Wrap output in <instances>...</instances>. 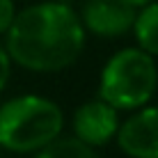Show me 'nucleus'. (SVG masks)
<instances>
[{
    "label": "nucleus",
    "instance_id": "1",
    "mask_svg": "<svg viewBox=\"0 0 158 158\" xmlns=\"http://www.w3.org/2000/svg\"><path fill=\"white\" fill-rule=\"evenodd\" d=\"M85 48L80 16L64 2H37L21 9L7 30L5 51L28 71L51 73L71 67Z\"/></svg>",
    "mask_w": 158,
    "mask_h": 158
},
{
    "label": "nucleus",
    "instance_id": "2",
    "mask_svg": "<svg viewBox=\"0 0 158 158\" xmlns=\"http://www.w3.org/2000/svg\"><path fill=\"white\" fill-rule=\"evenodd\" d=\"M64 115L55 101L37 94L9 99L0 106V147L14 154H32L57 140Z\"/></svg>",
    "mask_w": 158,
    "mask_h": 158
},
{
    "label": "nucleus",
    "instance_id": "3",
    "mask_svg": "<svg viewBox=\"0 0 158 158\" xmlns=\"http://www.w3.org/2000/svg\"><path fill=\"white\" fill-rule=\"evenodd\" d=\"M158 87L154 55L142 48H122L106 62L99 80V94L115 110H138L151 101Z\"/></svg>",
    "mask_w": 158,
    "mask_h": 158
},
{
    "label": "nucleus",
    "instance_id": "4",
    "mask_svg": "<svg viewBox=\"0 0 158 158\" xmlns=\"http://www.w3.org/2000/svg\"><path fill=\"white\" fill-rule=\"evenodd\" d=\"M135 9L124 0H85L80 9V23L96 37H122L133 28Z\"/></svg>",
    "mask_w": 158,
    "mask_h": 158
},
{
    "label": "nucleus",
    "instance_id": "5",
    "mask_svg": "<svg viewBox=\"0 0 158 158\" xmlns=\"http://www.w3.org/2000/svg\"><path fill=\"white\" fill-rule=\"evenodd\" d=\"M117 144L131 158H158V108H138L117 128Z\"/></svg>",
    "mask_w": 158,
    "mask_h": 158
},
{
    "label": "nucleus",
    "instance_id": "6",
    "mask_svg": "<svg viewBox=\"0 0 158 158\" xmlns=\"http://www.w3.org/2000/svg\"><path fill=\"white\" fill-rule=\"evenodd\" d=\"M119 128L117 110L103 99L87 101L73 112V133L87 147L106 144Z\"/></svg>",
    "mask_w": 158,
    "mask_h": 158
},
{
    "label": "nucleus",
    "instance_id": "7",
    "mask_svg": "<svg viewBox=\"0 0 158 158\" xmlns=\"http://www.w3.org/2000/svg\"><path fill=\"white\" fill-rule=\"evenodd\" d=\"M138 48H142L149 55H158V2H149L135 14L133 28Z\"/></svg>",
    "mask_w": 158,
    "mask_h": 158
},
{
    "label": "nucleus",
    "instance_id": "8",
    "mask_svg": "<svg viewBox=\"0 0 158 158\" xmlns=\"http://www.w3.org/2000/svg\"><path fill=\"white\" fill-rule=\"evenodd\" d=\"M35 158H99L94 147H87L78 138H62L53 140L51 144L35 151Z\"/></svg>",
    "mask_w": 158,
    "mask_h": 158
},
{
    "label": "nucleus",
    "instance_id": "9",
    "mask_svg": "<svg viewBox=\"0 0 158 158\" xmlns=\"http://www.w3.org/2000/svg\"><path fill=\"white\" fill-rule=\"evenodd\" d=\"M14 16H16L14 0H0V35H7Z\"/></svg>",
    "mask_w": 158,
    "mask_h": 158
},
{
    "label": "nucleus",
    "instance_id": "10",
    "mask_svg": "<svg viewBox=\"0 0 158 158\" xmlns=\"http://www.w3.org/2000/svg\"><path fill=\"white\" fill-rule=\"evenodd\" d=\"M9 73H12V60H9L7 51L0 46V92L5 89V85H7Z\"/></svg>",
    "mask_w": 158,
    "mask_h": 158
},
{
    "label": "nucleus",
    "instance_id": "11",
    "mask_svg": "<svg viewBox=\"0 0 158 158\" xmlns=\"http://www.w3.org/2000/svg\"><path fill=\"white\" fill-rule=\"evenodd\" d=\"M124 2H126L128 7H133V9H142V7H147L149 2H154V0H124Z\"/></svg>",
    "mask_w": 158,
    "mask_h": 158
},
{
    "label": "nucleus",
    "instance_id": "12",
    "mask_svg": "<svg viewBox=\"0 0 158 158\" xmlns=\"http://www.w3.org/2000/svg\"><path fill=\"white\" fill-rule=\"evenodd\" d=\"M53 2H64V5H69V0H53Z\"/></svg>",
    "mask_w": 158,
    "mask_h": 158
}]
</instances>
